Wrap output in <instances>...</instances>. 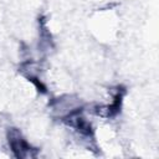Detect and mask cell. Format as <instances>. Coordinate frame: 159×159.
<instances>
[{
    "label": "cell",
    "mask_w": 159,
    "mask_h": 159,
    "mask_svg": "<svg viewBox=\"0 0 159 159\" xmlns=\"http://www.w3.org/2000/svg\"><path fill=\"white\" fill-rule=\"evenodd\" d=\"M9 138V145L12 150L14 155L16 158H26V157H34L36 154V149H34L20 134V132L15 128L9 130L7 134Z\"/></svg>",
    "instance_id": "6da1fadb"
}]
</instances>
